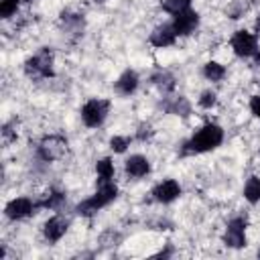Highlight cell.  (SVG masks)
Listing matches in <instances>:
<instances>
[{
    "instance_id": "cell-6",
    "label": "cell",
    "mask_w": 260,
    "mask_h": 260,
    "mask_svg": "<svg viewBox=\"0 0 260 260\" xmlns=\"http://www.w3.org/2000/svg\"><path fill=\"white\" fill-rule=\"evenodd\" d=\"M65 150H67V142H65V138H61V136H47V138H43L41 140V144H39V156L43 158V160H57V158H61L63 154H65Z\"/></svg>"
},
{
    "instance_id": "cell-3",
    "label": "cell",
    "mask_w": 260,
    "mask_h": 260,
    "mask_svg": "<svg viewBox=\"0 0 260 260\" xmlns=\"http://www.w3.org/2000/svg\"><path fill=\"white\" fill-rule=\"evenodd\" d=\"M108 110H110V102L100 100V98L87 100L81 108V120L87 128H98V126L104 124V120L108 116Z\"/></svg>"
},
{
    "instance_id": "cell-19",
    "label": "cell",
    "mask_w": 260,
    "mask_h": 260,
    "mask_svg": "<svg viewBox=\"0 0 260 260\" xmlns=\"http://www.w3.org/2000/svg\"><path fill=\"white\" fill-rule=\"evenodd\" d=\"M18 4H20V0H2L0 2V16L2 18H10L12 14H16Z\"/></svg>"
},
{
    "instance_id": "cell-12",
    "label": "cell",
    "mask_w": 260,
    "mask_h": 260,
    "mask_svg": "<svg viewBox=\"0 0 260 260\" xmlns=\"http://www.w3.org/2000/svg\"><path fill=\"white\" fill-rule=\"evenodd\" d=\"M175 41H177V32H175L173 24L156 26V28L150 32V45H154V47H158V49L171 47Z\"/></svg>"
},
{
    "instance_id": "cell-4",
    "label": "cell",
    "mask_w": 260,
    "mask_h": 260,
    "mask_svg": "<svg viewBox=\"0 0 260 260\" xmlns=\"http://www.w3.org/2000/svg\"><path fill=\"white\" fill-rule=\"evenodd\" d=\"M24 71L30 77H53L55 75V71H53V55L47 49L39 51L35 57L26 59Z\"/></svg>"
},
{
    "instance_id": "cell-15",
    "label": "cell",
    "mask_w": 260,
    "mask_h": 260,
    "mask_svg": "<svg viewBox=\"0 0 260 260\" xmlns=\"http://www.w3.org/2000/svg\"><path fill=\"white\" fill-rule=\"evenodd\" d=\"M244 197L248 203H258L260 201V177H250L244 185Z\"/></svg>"
},
{
    "instance_id": "cell-22",
    "label": "cell",
    "mask_w": 260,
    "mask_h": 260,
    "mask_svg": "<svg viewBox=\"0 0 260 260\" xmlns=\"http://www.w3.org/2000/svg\"><path fill=\"white\" fill-rule=\"evenodd\" d=\"M215 102H217V95H215V91H211V89L203 91L201 98H199V106L205 108V110H211V108L215 106Z\"/></svg>"
},
{
    "instance_id": "cell-10",
    "label": "cell",
    "mask_w": 260,
    "mask_h": 260,
    "mask_svg": "<svg viewBox=\"0 0 260 260\" xmlns=\"http://www.w3.org/2000/svg\"><path fill=\"white\" fill-rule=\"evenodd\" d=\"M179 195H181V185H179L175 179H165L162 183H158V185L152 189V197H154L158 203H171V201H175Z\"/></svg>"
},
{
    "instance_id": "cell-18",
    "label": "cell",
    "mask_w": 260,
    "mask_h": 260,
    "mask_svg": "<svg viewBox=\"0 0 260 260\" xmlns=\"http://www.w3.org/2000/svg\"><path fill=\"white\" fill-rule=\"evenodd\" d=\"M189 4H191V0H165V2H162V8L175 16V14L183 12V10H187Z\"/></svg>"
},
{
    "instance_id": "cell-28",
    "label": "cell",
    "mask_w": 260,
    "mask_h": 260,
    "mask_svg": "<svg viewBox=\"0 0 260 260\" xmlns=\"http://www.w3.org/2000/svg\"><path fill=\"white\" fill-rule=\"evenodd\" d=\"M258 256H260V252H258Z\"/></svg>"
},
{
    "instance_id": "cell-20",
    "label": "cell",
    "mask_w": 260,
    "mask_h": 260,
    "mask_svg": "<svg viewBox=\"0 0 260 260\" xmlns=\"http://www.w3.org/2000/svg\"><path fill=\"white\" fill-rule=\"evenodd\" d=\"M130 146V138L128 136H114V138H110V148L114 150V152H126V148Z\"/></svg>"
},
{
    "instance_id": "cell-5",
    "label": "cell",
    "mask_w": 260,
    "mask_h": 260,
    "mask_svg": "<svg viewBox=\"0 0 260 260\" xmlns=\"http://www.w3.org/2000/svg\"><path fill=\"white\" fill-rule=\"evenodd\" d=\"M232 49L238 57H254L258 53V41L248 30H236L232 37Z\"/></svg>"
},
{
    "instance_id": "cell-8",
    "label": "cell",
    "mask_w": 260,
    "mask_h": 260,
    "mask_svg": "<svg viewBox=\"0 0 260 260\" xmlns=\"http://www.w3.org/2000/svg\"><path fill=\"white\" fill-rule=\"evenodd\" d=\"M223 242L230 248H242V246H246V217H234L228 223Z\"/></svg>"
},
{
    "instance_id": "cell-7",
    "label": "cell",
    "mask_w": 260,
    "mask_h": 260,
    "mask_svg": "<svg viewBox=\"0 0 260 260\" xmlns=\"http://www.w3.org/2000/svg\"><path fill=\"white\" fill-rule=\"evenodd\" d=\"M171 24H173L177 37H187V35H191V32L197 28V24H199V14H197L195 10H191V8H187V10L179 12V14H175Z\"/></svg>"
},
{
    "instance_id": "cell-23",
    "label": "cell",
    "mask_w": 260,
    "mask_h": 260,
    "mask_svg": "<svg viewBox=\"0 0 260 260\" xmlns=\"http://www.w3.org/2000/svg\"><path fill=\"white\" fill-rule=\"evenodd\" d=\"M152 81H154L160 89H165V91L173 89V77H171L169 73H158V75H154V77H152Z\"/></svg>"
},
{
    "instance_id": "cell-21",
    "label": "cell",
    "mask_w": 260,
    "mask_h": 260,
    "mask_svg": "<svg viewBox=\"0 0 260 260\" xmlns=\"http://www.w3.org/2000/svg\"><path fill=\"white\" fill-rule=\"evenodd\" d=\"M65 199V195L63 193H59V191H53L47 199H43L41 203H37V207H49V209H53V207H57L61 201Z\"/></svg>"
},
{
    "instance_id": "cell-13",
    "label": "cell",
    "mask_w": 260,
    "mask_h": 260,
    "mask_svg": "<svg viewBox=\"0 0 260 260\" xmlns=\"http://www.w3.org/2000/svg\"><path fill=\"white\" fill-rule=\"evenodd\" d=\"M126 173L134 179H140V177H146L150 173V162L146 156L142 154H132L130 158H126V165H124Z\"/></svg>"
},
{
    "instance_id": "cell-24",
    "label": "cell",
    "mask_w": 260,
    "mask_h": 260,
    "mask_svg": "<svg viewBox=\"0 0 260 260\" xmlns=\"http://www.w3.org/2000/svg\"><path fill=\"white\" fill-rule=\"evenodd\" d=\"M250 110H252V114L260 120V95H252V100H250Z\"/></svg>"
},
{
    "instance_id": "cell-26",
    "label": "cell",
    "mask_w": 260,
    "mask_h": 260,
    "mask_svg": "<svg viewBox=\"0 0 260 260\" xmlns=\"http://www.w3.org/2000/svg\"><path fill=\"white\" fill-rule=\"evenodd\" d=\"M256 28H260V18H258V20H256Z\"/></svg>"
},
{
    "instance_id": "cell-2",
    "label": "cell",
    "mask_w": 260,
    "mask_h": 260,
    "mask_svg": "<svg viewBox=\"0 0 260 260\" xmlns=\"http://www.w3.org/2000/svg\"><path fill=\"white\" fill-rule=\"evenodd\" d=\"M116 197H118V187H116V183H112V181L100 183L98 191H95L91 197H87L85 201H81V203L77 205V213H81V215H93V213H98L100 209H104L106 205H110Z\"/></svg>"
},
{
    "instance_id": "cell-25",
    "label": "cell",
    "mask_w": 260,
    "mask_h": 260,
    "mask_svg": "<svg viewBox=\"0 0 260 260\" xmlns=\"http://www.w3.org/2000/svg\"><path fill=\"white\" fill-rule=\"evenodd\" d=\"M254 63H256V65H258V67H260V51H258V53H256V55H254Z\"/></svg>"
},
{
    "instance_id": "cell-16",
    "label": "cell",
    "mask_w": 260,
    "mask_h": 260,
    "mask_svg": "<svg viewBox=\"0 0 260 260\" xmlns=\"http://www.w3.org/2000/svg\"><path fill=\"white\" fill-rule=\"evenodd\" d=\"M203 75H205L209 81H219V79H223V75H225V67H223L221 63H217V61H207V63L203 65Z\"/></svg>"
},
{
    "instance_id": "cell-27",
    "label": "cell",
    "mask_w": 260,
    "mask_h": 260,
    "mask_svg": "<svg viewBox=\"0 0 260 260\" xmlns=\"http://www.w3.org/2000/svg\"><path fill=\"white\" fill-rule=\"evenodd\" d=\"M20 2H30V0H20Z\"/></svg>"
},
{
    "instance_id": "cell-9",
    "label": "cell",
    "mask_w": 260,
    "mask_h": 260,
    "mask_svg": "<svg viewBox=\"0 0 260 260\" xmlns=\"http://www.w3.org/2000/svg\"><path fill=\"white\" fill-rule=\"evenodd\" d=\"M35 209H37V203H32L28 197H16V199H12V201L6 203L4 213H6L8 219H14L16 221V219L28 217Z\"/></svg>"
},
{
    "instance_id": "cell-1",
    "label": "cell",
    "mask_w": 260,
    "mask_h": 260,
    "mask_svg": "<svg viewBox=\"0 0 260 260\" xmlns=\"http://www.w3.org/2000/svg\"><path fill=\"white\" fill-rule=\"evenodd\" d=\"M221 140H223V130H221V126L209 122V124L201 126V128H199V130L185 142L183 152H187V154L209 152V150L217 148V146L221 144Z\"/></svg>"
},
{
    "instance_id": "cell-17",
    "label": "cell",
    "mask_w": 260,
    "mask_h": 260,
    "mask_svg": "<svg viewBox=\"0 0 260 260\" xmlns=\"http://www.w3.org/2000/svg\"><path fill=\"white\" fill-rule=\"evenodd\" d=\"M95 173L100 177V183H108L114 177V162L112 158H102L95 162Z\"/></svg>"
},
{
    "instance_id": "cell-11",
    "label": "cell",
    "mask_w": 260,
    "mask_h": 260,
    "mask_svg": "<svg viewBox=\"0 0 260 260\" xmlns=\"http://www.w3.org/2000/svg\"><path fill=\"white\" fill-rule=\"evenodd\" d=\"M67 228H69V221L63 217V215H53L51 219L45 221L43 225V234L49 242H59L65 234H67Z\"/></svg>"
},
{
    "instance_id": "cell-14",
    "label": "cell",
    "mask_w": 260,
    "mask_h": 260,
    "mask_svg": "<svg viewBox=\"0 0 260 260\" xmlns=\"http://www.w3.org/2000/svg\"><path fill=\"white\" fill-rule=\"evenodd\" d=\"M138 81H140L138 79V73L132 71V69H126L118 77V81H116V91L122 93V95H132L136 91V87H138Z\"/></svg>"
}]
</instances>
